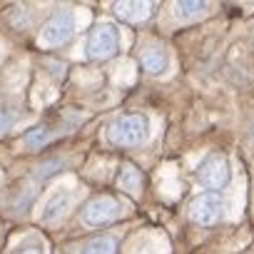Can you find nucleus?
Returning a JSON list of instances; mask_svg holds the SVG:
<instances>
[{"mask_svg": "<svg viewBox=\"0 0 254 254\" xmlns=\"http://www.w3.org/2000/svg\"><path fill=\"white\" fill-rule=\"evenodd\" d=\"M105 137L115 147H137L150 137V120L142 112H127L105 125Z\"/></svg>", "mask_w": 254, "mask_h": 254, "instance_id": "nucleus-1", "label": "nucleus"}, {"mask_svg": "<svg viewBox=\"0 0 254 254\" xmlns=\"http://www.w3.org/2000/svg\"><path fill=\"white\" fill-rule=\"evenodd\" d=\"M18 117H20V112L13 105H0V135L10 132L18 122Z\"/></svg>", "mask_w": 254, "mask_h": 254, "instance_id": "nucleus-13", "label": "nucleus"}, {"mask_svg": "<svg viewBox=\"0 0 254 254\" xmlns=\"http://www.w3.org/2000/svg\"><path fill=\"white\" fill-rule=\"evenodd\" d=\"M65 167V162L63 160H48V162H43V165H38V170H35V175H38V180H50L55 172H60Z\"/></svg>", "mask_w": 254, "mask_h": 254, "instance_id": "nucleus-15", "label": "nucleus"}, {"mask_svg": "<svg viewBox=\"0 0 254 254\" xmlns=\"http://www.w3.org/2000/svg\"><path fill=\"white\" fill-rule=\"evenodd\" d=\"M140 65L150 75H165L167 67H170V55L160 45H145L142 53H140Z\"/></svg>", "mask_w": 254, "mask_h": 254, "instance_id": "nucleus-7", "label": "nucleus"}, {"mask_svg": "<svg viewBox=\"0 0 254 254\" xmlns=\"http://www.w3.org/2000/svg\"><path fill=\"white\" fill-rule=\"evenodd\" d=\"M13 254H43V247H40V244H35V242H30V244L18 247Z\"/></svg>", "mask_w": 254, "mask_h": 254, "instance_id": "nucleus-16", "label": "nucleus"}, {"mask_svg": "<svg viewBox=\"0 0 254 254\" xmlns=\"http://www.w3.org/2000/svg\"><path fill=\"white\" fill-rule=\"evenodd\" d=\"M72 35H75V15L72 13H58L45 23L38 43H40V48H60Z\"/></svg>", "mask_w": 254, "mask_h": 254, "instance_id": "nucleus-6", "label": "nucleus"}, {"mask_svg": "<svg viewBox=\"0 0 254 254\" xmlns=\"http://www.w3.org/2000/svg\"><path fill=\"white\" fill-rule=\"evenodd\" d=\"M209 10L207 3H192V0H187V3H175V13L180 18H194V15H204Z\"/></svg>", "mask_w": 254, "mask_h": 254, "instance_id": "nucleus-14", "label": "nucleus"}, {"mask_svg": "<svg viewBox=\"0 0 254 254\" xmlns=\"http://www.w3.org/2000/svg\"><path fill=\"white\" fill-rule=\"evenodd\" d=\"M58 130H60V132H63V130L67 132L70 127L38 125V127H33V130H30V132L25 135V140H23V142H25V147H28V150H40V147H45V145H48V142H50V140L55 137V132H58Z\"/></svg>", "mask_w": 254, "mask_h": 254, "instance_id": "nucleus-9", "label": "nucleus"}, {"mask_svg": "<svg viewBox=\"0 0 254 254\" xmlns=\"http://www.w3.org/2000/svg\"><path fill=\"white\" fill-rule=\"evenodd\" d=\"M222 214H224V197L219 192H202L190 204V217L204 227L217 224L222 219Z\"/></svg>", "mask_w": 254, "mask_h": 254, "instance_id": "nucleus-5", "label": "nucleus"}, {"mask_svg": "<svg viewBox=\"0 0 254 254\" xmlns=\"http://www.w3.org/2000/svg\"><path fill=\"white\" fill-rule=\"evenodd\" d=\"M120 214H122V204L112 194H100V197H92L82 207L80 217L87 227H105V224H112L115 219H120Z\"/></svg>", "mask_w": 254, "mask_h": 254, "instance_id": "nucleus-4", "label": "nucleus"}, {"mask_svg": "<svg viewBox=\"0 0 254 254\" xmlns=\"http://www.w3.org/2000/svg\"><path fill=\"white\" fill-rule=\"evenodd\" d=\"M70 204H72V194H70L67 190L53 192V194L48 197L45 207H43V219H45V222H55L58 217H63V214L70 209Z\"/></svg>", "mask_w": 254, "mask_h": 254, "instance_id": "nucleus-8", "label": "nucleus"}, {"mask_svg": "<svg viewBox=\"0 0 254 254\" xmlns=\"http://www.w3.org/2000/svg\"><path fill=\"white\" fill-rule=\"evenodd\" d=\"M117 239L115 237H110V234H105V237H95V239H90L85 247H82V252L80 254H117Z\"/></svg>", "mask_w": 254, "mask_h": 254, "instance_id": "nucleus-11", "label": "nucleus"}, {"mask_svg": "<svg viewBox=\"0 0 254 254\" xmlns=\"http://www.w3.org/2000/svg\"><path fill=\"white\" fill-rule=\"evenodd\" d=\"M194 180L207 192H219L222 187H227L232 182V165H229L227 155H222V152L207 155L199 162V167L194 170Z\"/></svg>", "mask_w": 254, "mask_h": 254, "instance_id": "nucleus-2", "label": "nucleus"}, {"mask_svg": "<svg viewBox=\"0 0 254 254\" xmlns=\"http://www.w3.org/2000/svg\"><path fill=\"white\" fill-rule=\"evenodd\" d=\"M120 50V30L112 23H97L85 40L87 60H110Z\"/></svg>", "mask_w": 254, "mask_h": 254, "instance_id": "nucleus-3", "label": "nucleus"}, {"mask_svg": "<svg viewBox=\"0 0 254 254\" xmlns=\"http://www.w3.org/2000/svg\"><path fill=\"white\" fill-rule=\"evenodd\" d=\"M120 185H122L125 190H130L132 194H137L140 187H142V175H140L132 165H125V167L120 170Z\"/></svg>", "mask_w": 254, "mask_h": 254, "instance_id": "nucleus-12", "label": "nucleus"}, {"mask_svg": "<svg viewBox=\"0 0 254 254\" xmlns=\"http://www.w3.org/2000/svg\"><path fill=\"white\" fill-rule=\"evenodd\" d=\"M155 10L152 3H115V13L122 20H130V23H142L150 18V13Z\"/></svg>", "mask_w": 254, "mask_h": 254, "instance_id": "nucleus-10", "label": "nucleus"}]
</instances>
